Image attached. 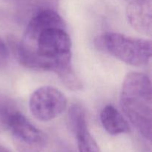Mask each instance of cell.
I'll return each mask as SVG.
<instances>
[{"label":"cell","mask_w":152,"mask_h":152,"mask_svg":"<svg viewBox=\"0 0 152 152\" xmlns=\"http://www.w3.org/2000/svg\"><path fill=\"white\" fill-rule=\"evenodd\" d=\"M13 53L19 63L30 69L53 71L72 91L83 85L71 63V40L62 16L53 8L33 13L22 39L9 38Z\"/></svg>","instance_id":"6da1fadb"},{"label":"cell","mask_w":152,"mask_h":152,"mask_svg":"<svg viewBox=\"0 0 152 152\" xmlns=\"http://www.w3.org/2000/svg\"><path fill=\"white\" fill-rule=\"evenodd\" d=\"M120 105L126 117L144 138L151 140L152 92L146 74L131 72L126 75L120 93Z\"/></svg>","instance_id":"7a4b0ae2"},{"label":"cell","mask_w":152,"mask_h":152,"mask_svg":"<svg viewBox=\"0 0 152 152\" xmlns=\"http://www.w3.org/2000/svg\"><path fill=\"white\" fill-rule=\"evenodd\" d=\"M94 43L99 50L128 65L140 67L147 65L151 60V40L107 32L96 37Z\"/></svg>","instance_id":"3957f363"},{"label":"cell","mask_w":152,"mask_h":152,"mask_svg":"<svg viewBox=\"0 0 152 152\" xmlns=\"http://www.w3.org/2000/svg\"><path fill=\"white\" fill-rule=\"evenodd\" d=\"M68 100L62 91L51 86H43L33 92L29 108L32 115L42 122H48L62 114Z\"/></svg>","instance_id":"277c9868"},{"label":"cell","mask_w":152,"mask_h":152,"mask_svg":"<svg viewBox=\"0 0 152 152\" xmlns=\"http://www.w3.org/2000/svg\"><path fill=\"white\" fill-rule=\"evenodd\" d=\"M8 130L18 152H43L48 143L45 134L18 112L10 122Z\"/></svg>","instance_id":"5b68a950"},{"label":"cell","mask_w":152,"mask_h":152,"mask_svg":"<svg viewBox=\"0 0 152 152\" xmlns=\"http://www.w3.org/2000/svg\"><path fill=\"white\" fill-rule=\"evenodd\" d=\"M68 123L77 137L79 152H102L88 128L86 113L79 104L71 105L68 111Z\"/></svg>","instance_id":"8992f818"},{"label":"cell","mask_w":152,"mask_h":152,"mask_svg":"<svg viewBox=\"0 0 152 152\" xmlns=\"http://www.w3.org/2000/svg\"><path fill=\"white\" fill-rule=\"evenodd\" d=\"M126 16L134 29L142 34L151 35V0L129 1L126 8Z\"/></svg>","instance_id":"52a82bcc"},{"label":"cell","mask_w":152,"mask_h":152,"mask_svg":"<svg viewBox=\"0 0 152 152\" xmlns=\"http://www.w3.org/2000/svg\"><path fill=\"white\" fill-rule=\"evenodd\" d=\"M100 121L104 129L111 135L122 134L130 132L127 120L111 105L102 108L100 113Z\"/></svg>","instance_id":"ba28073f"},{"label":"cell","mask_w":152,"mask_h":152,"mask_svg":"<svg viewBox=\"0 0 152 152\" xmlns=\"http://www.w3.org/2000/svg\"><path fill=\"white\" fill-rule=\"evenodd\" d=\"M19 111L13 99L0 93V131L9 129L12 119Z\"/></svg>","instance_id":"9c48e42d"},{"label":"cell","mask_w":152,"mask_h":152,"mask_svg":"<svg viewBox=\"0 0 152 152\" xmlns=\"http://www.w3.org/2000/svg\"><path fill=\"white\" fill-rule=\"evenodd\" d=\"M19 6L34 8V13L42 8H54L56 0H7Z\"/></svg>","instance_id":"30bf717a"},{"label":"cell","mask_w":152,"mask_h":152,"mask_svg":"<svg viewBox=\"0 0 152 152\" xmlns=\"http://www.w3.org/2000/svg\"><path fill=\"white\" fill-rule=\"evenodd\" d=\"M9 50L4 40L0 37V68L5 66L8 62Z\"/></svg>","instance_id":"8fae6325"},{"label":"cell","mask_w":152,"mask_h":152,"mask_svg":"<svg viewBox=\"0 0 152 152\" xmlns=\"http://www.w3.org/2000/svg\"><path fill=\"white\" fill-rule=\"evenodd\" d=\"M0 152H12V151H10V150H9L7 148H6V147L0 145Z\"/></svg>","instance_id":"7c38bea8"},{"label":"cell","mask_w":152,"mask_h":152,"mask_svg":"<svg viewBox=\"0 0 152 152\" xmlns=\"http://www.w3.org/2000/svg\"><path fill=\"white\" fill-rule=\"evenodd\" d=\"M126 1H127L128 2H129V1H133V0H126Z\"/></svg>","instance_id":"4fadbf2b"}]
</instances>
